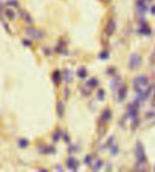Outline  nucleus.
<instances>
[{"instance_id": "obj_25", "label": "nucleus", "mask_w": 155, "mask_h": 172, "mask_svg": "<svg viewBox=\"0 0 155 172\" xmlns=\"http://www.w3.org/2000/svg\"><path fill=\"white\" fill-rule=\"evenodd\" d=\"M61 138H62V130H61V129H56V132L53 134V143L59 141Z\"/></svg>"}, {"instance_id": "obj_31", "label": "nucleus", "mask_w": 155, "mask_h": 172, "mask_svg": "<svg viewBox=\"0 0 155 172\" xmlns=\"http://www.w3.org/2000/svg\"><path fill=\"white\" fill-rule=\"evenodd\" d=\"M62 140H64L67 144H70V135H68L67 132H62Z\"/></svg>"}, {"instance_id": "obj_10", "label": "nucleus", "mask_w": 155, "mask_h": 172, "mask_svg": "<svg viewBox=\"0 0 155 172\" xmlns=\"http://www.w3.org/2000/svg\"><path fill=\"white\" fill-rule=\"evenodd\" d=\"M39 152L45 154V155H51V154H56V147L51 144H42V146H39Z\"/></svg>"}, {"instance_id": "obj_21", "label": "nucleus", "mask_w": 155, "mask_h": 172, "mask_svg": "<svg viewBox=\"0 0 155 172\" xmlns=\"http://www.w3.org/2000/svg\"><path fill=\"white\" fill-rule=\"evenodd\" d=\"M90 167H92V170H99V169H102V160L96 158V160L90 164Z\"/></svg>"}, {"instance_id": "obj_20", "label": "nucleus", "mask_w": 155, "mask_h": 172, "mask_svg": "<svg viewBox=\"0 0 155 172\" xmlns=\"http://www.w3.org/2000/svg\"><path fill=\"white\" fill-rule=\"evenodd\" d=\"M20 19H22L25 23H30V25L33 23V17H31L26 11H20Z\"/></svg>"}, {"instance_id": "obj_36", "label": "nucleus", "mask_w": 155, "mask_h": 172, "mask_svg": "<svg viewBox=\"0 0 155 172\" xmlns=\"http://www.w3.org/2000/svg\"><path fill=\"white\" fill-rule=\"evenodd\" d=\"M149 11H150L152 16H155V2H153L152 5H149Z\"/></svg>"}, {"instance_id": "obj_41", "label": "nucleus", "mask_w": 155, "mask_h": 172, "mask_svg": "<svg viewBox=\"0 0 155 172\" xmlns=\"http://www.w3.org/2000/svg\"><path fill=\"white\" fill-rule=\"evenodd\" d=\"M102 3H105V5H109V3H112V0H101Z\"/></svg>"}, {"instance_id": "obj_11", "label": "nucleus", "mask_w": 155, "mask_h": 172, "mask_svg": "<svg viewBox=\"0 0 155 172\" xmlns=\"http://www.w3.org/2000/svg\"><path fill=\"white\" fill-rule=\"evenodd\" d=\"M135 6H137V11L140 13V16H144V13L149 10V5L146 2H143V0H137Z\"/></svg>"}, {"instance_id": "obj_7", "label": "nucleus", "mask_w": 155, "mask_h": 172, "mask_svg": "<svg viewBox=\"0 0 155 172\" xmlns=\"http://www.w3.org/2000/svg\"><path fill=\"white\" fill-rule=\"evenodd\" d=\"M115 93H116V101H118V102H124V99L127 98V85L121 84L120 89L116 90Z\"/></svg>"}, {"instance_id": "obj_42", "label": "nucleus", "mask_w": 155, "mask_h": 172, "mask_svg": "<svg viewBox=\"0 0 155 172\" xmlns=\"http://www.w3.org/2000/svg\"><path fill=\"white\" fill-rule=\"evenodd\" d=\"M54 169H56V170H62L64 167H62V166H54Z\"/></svg>"}, {"instance_id": "obj_15", "label": "nucleus", "mask_w": 155, "mask_h": 172, "mask_svg": "<svg viewBox=\"0 0 155 172\" xmlns=\"http://www.w3.org/2000/svg\"><path fill=\"white\" fill-rule=\"evenodd\" d=\"M76 76H78V79L85 81V79L89 78V71H87V68H85V67H79V68L76 70Z\"/></svg>"}, {"instance_id": "obj_6", "label": "nucleus", "mask_w": 155, "mask_h": 172, "mask_svg": "<svg viewBox=\"0 0 155 172\" xmlns=\"http://www.w3.org/2000/svg\"><path fill=\"white\" fill-rule=\"evenodd\" d=\"M115 31H116V20H115L113 17H110V19L107 20V23H105V30H104V33H105L107 37H110V36L115 34Z\"/></svg>"}, {"instance_id": "obj_28", "label": "nucleus", "mask_w": 155, "mask_h": 172, "mask_svg": "<svg viewBox=\"0 0 155 172\" xmlns=\"http://www.w3.org/2000/svg\"><path fill=\"white\" fill-rule=\"evenodd\" d=\"M109 56H110V54H109V51H107V50H102V51L99 53V56H98V58H99L101 61H107V59H109Z\"/></svg>"}, {"instance_id": "obj_29", "label": "nucleus", "mask_w": 155, "mask_h": 172, "mask_svg": "<svg viewBox=\"0 0 155 172\" xmlns=\"http://www.w3.org/2000/svg\"><path fill=\"white\" fill-rule=\"evenodd\" d=\"M93 158H95V155H85V158H84V164H87V166L90 167V164L93 163Z\"/></svg>"}, {"instance_id": "obj_17", "label": "nucleus", "mask_w": 155, "mask_h": 172, "mask_svg": "<svg viewBox=\"0 0 155 172\" xmlns=\"http://www.w3.org/2000/svg\"><path fill=\"white\" fill-rule=\"evenodd\" d=\"M85 85H87L90 90H93V89H96L98 85H99V81H98V78H90V79L87 78L85 79Z\"/></svg>"}, {"instance_id": "obj_5", "label": "nucleus", "mask_w": 155, "mask_h": 172, "mask_svg": "<svg viewBox=\"0 0 155 172\" xmlns=\"http://www.w3.org/2000/svg\"><path fill=\"white\" fill-rule=\"evenodd\" d=\"M141 56L138 54V53H132L130 56H129V68L130 70H137V68H140L141 67Z\"/></svg>"}, {"instance_id": "obj_30", "label": "nucleus", "mask_w": 155, "mask_h": 172, "mask_svg": "<svg viewBox=\"0 0 155 172\" xmlns=\"http://www.w3.org/2000/svg\"><path fill=\"white\" fill-rule=\"evenodd\" d=\"M42 51H44V54H45L47 58H50V56H51V53H53V50H51V48H48V47H44V48H42Z\"/></svg>"}, {"instance_id": "obj_35", "label": "nucleus", "mask_w": 155, "mask_h": 172, "mask_svg": "<svg viewBox=\"0 0 155 172\" xmlns=\"http://www.w3.org/2000/svg\"><path fill=\"white\" fill-rule=\"evenodd\" d=\"M62 93H64V98H65V99H68V98H70V89H64V92H62Z\"/></svg>"}, {"instance_id": "obj_27", "label": "nucleus", "mask_w": 155, "mask_h": 172, "mask_svg": "<svg viewBox=\"0 0 155 172\" xmlns=\"http://www.w3.org/2000/svg\"><path fill=\"white\" fill-rule=\"evenodd\" d=\"M104 98H105V92H104L102 89H98V93H96V99H98V101H104Z\"/></svg>"}, {"instance_id": "obj_3", "label": "nucleus", "mask_w": 155, "mask_h": 172, "mask_svg": "<svg viewBox=\"0 0 155 172\" xmlns=\"http://www.w3.org/2000/svg\"><path fill=\"white\" fill-rule=\"evenodd\" d=\"M147 85H149V76L147 74H140V76L133 78V89H135V92L147 87Z\"/></svg>"}, {"instance_id": "obj_2", "label": "nucleus", "mask_w": 155, "mask_h": 172, "mask_svg": "<svg viewBox=\"0 0 155 172\" xmlns=\"http://www.w3.org/2000/svg\"><path fill=\"white\" fill-rule=\"evenodd\" d=\"M140 107H141V101H138V99L135 98L133 102L127 104L126 118H127V119H135V118H138V115H140Z\"/></svg>"}, {"instance_id": "obj_43", "label": "nucleus", "mask_w": 155, "mask_h": 172, "mask_svg": "<svg viewBox=\"0 0 155 172\" xmlns=\"http://www.w3.org/2000/svg\"><path fill=\"white\" fill-rule=\"evenodd\" d=\"M153 170H155V166H153Z\"/></svg>"}, {"instance_id": "obj_9", "label": "nucleus", "mask_w": 155, "mask_h": 172, "mask_svg": "<svg viewBox=\"0 0 155 172\" xmlns=\"http://www.w3.org/2000/svg\"><path fill=\"white\" fill-rule=\"evenodd\" d=\"M54 51L56 53H59V54H62V56H67L68 54V50H67V47H65V40H59L58 42V45L54 47Z\"/></svg>"}, {"instance_id": "obj_19", "label": "nucleus", "mask_w": 155, "mask_h": 172, "mask_svg": "<svg viewBox=\"0 0 155 172\" xmlns=\"http://www.w3.org/2000/svg\"><path fill=\"white\" fill-rule=\"evenodd\" d=\"M62 81H65L67 84H70V82L73 81V71H71L70 68H65V70L62 71Z\"/></svg>"}, {"instance_id": "obj_26", "label": "nucleus", "mask_w": 155, "mask_h": 172, "mask_svg": "<svg viewBox=\"0 0 155 172\" xmlns=\"http://www.w3.org/2000/svg\"><path fill=\"white\" fill-rule=\"evenodd\" d=\"M22 45H25V47H33V39L31 37H25V39H22Z\"/></svg>"}, {"instance_id": "obj_1", "label": "nucleus", "mask_w": 155, "mask_h": 172, "mask_svg": "<svg viewBox=\"0 0 155 172\" xmlns=\"http://www.w3.org/2000/svg\"><path fill=\"white\" fill-rule=\"evenodd\" d=\"M135 157H137V169H141L144 170V164L147 163V157H146V152H144V144L141 141H137L135 144Z\"/></svg>"}, {"instance_id": "obj_14", "label": "nucleus", "mask_w": 155, "mask_h": 172, "mask_svg": "<svg viewBox=\"0 0 155 172\" xmlns=\"http://www.w3.org/2000/svg\"><path fill=\"white\" fill-rule=\"evenodd\" d=\"M56 112H58V116H59V118H64V116H65V102H64L62 99L58 101V104H56Z\"/></svg>"}, {"instance_id": "obj_8", "label": "nucleus", "mask_w": 155, "mask_h": 172, "mask_svg": "<svg viewBox=\"0 0 155 172\" xmlns=\"http://www.w3.org/2000/svg\"><path fill=\"white\" fill-rule=\"evenodd\" d=\"M65 166H67L70 170H78V169H79V160L74 158L73 155H70V157L67 158V161H65Z\"/></svg>"}, {"instance_id": "obj_22", "label": "nucleus", "mask_w": 155, "mask_h": 172, "mask_svg": "<svg viewBox=\"0 0 155 172\" xmlns=\"http://www.w3.org/2000/svg\"><path fill=\"white\" fill-rule=\"evenodd\" d=\"M17 146H19L20 149H26V147L30 146V141H28L26 138H19V140H17Z\"/></svg>"}, {"instance_id": "obj_40", "label": "nucleus", "mask_w": 155, "mask_h": 172, "mask_svg": "<svg viewBox=\"0 0 155 172\" xmlns=\"http://www.w3.org/2000/svg\"><path fill=\"white\" fill-rule=\"evenodd\" d=\"M143 2H146L147 5H152V3H153V0H143Z\"/></svg>"}, {"instance_id": "obj_13", "label": "nucleus", "mask_w": 155, "mask_h": 172, "mask_svg": "<svg viewBox=\"0 0 155 172\" xmlns=\"http://www.w3.org/2000/svg\"><path fill=\"white\" fill-rule=\"evenodd\" d=\"M51 81H53L54 85H59V84L62 82V71H61V70H54V71L51 73Z\"/></svg>"}, {"instance_id": "obj_4", "label": "nucleus", "mask_w": 155, "mask_h": 172, "mask_svg": "<svg viewBox=\"0 0 155 172\" xmlns=\"http://www.w3.org/2000/svg\"><path fill=\"white\" fill-rule=\"evenodd\" d=\"M25 33L28 34V37L36 39V40H41V39H44V37H45V33H44V31L37 30V28H34V26H31V25L25 28Z\"/></svg>"}, {"instance_id": "obj_38", "label": "nucleus", "mask_w": 155, "mask_h": 172, "mask_svg": "<svg viewBox=\"0 0 155 172\" xmlns=\"http://www.w3.org/2000/svg\"><path fill=\"white\" fill-rule=\"evenodd\" d=\"M3 8H6V2H2V0H0V11H2Z\"/></svg>"}, {"instance_id": "obj_37", "label": "nucleus", "mask_w": 155, "mask_h": 172, "mask_svg": "<svg viewBox=\"0 0 155 172\" xmlns=\"http://www.w3.org/2000/svg\"><path fill=\"white\" fill-rule=\"evenodd\" d=\"M152 116H155V112H150V110H149V112L146 113V118H152Z\"/></svg>"}, {"instance_id": "obj_34", "label": "nucleus", "mask_w": 155, "mask_h": 172, "mask_svg": "<svg viewBox=\"0 0 155 172\" xmlns=\"http://www.w3.org/2000/svg\"><path fill=\"white\" fill-rule=\"evenodd\" d=\"M149 64H150V65H155V50H153V53H152L150 58H149Z\"/></svg>"}, {"instance_id": "obj_24", "label": "nucleus", "mask_w": 155, "mask_h": 172, "mask_svg": "<svg viewBox=\"0 0 155 172\" xmlns=\"http://www.w3.org/2000/svg\"><path fill=\"white\" fill-rule=\"evenodd\" d=\"M118 152H120V144L118 143H115V144L110 146V154L112 155H118Z\"/></svg>"}, {"instance_id": "obj_18", "label": "nucleus", "mask_w": 155, "mask_h": 172, "mask_svg": "<svg viewBox=\"0 0 155 172\" xmlns=\"http://www.w3.org/2000/svg\"><path fill=\"white\" fill-rule=\"evenodd\" d=\"M3 16H5L8 20H16V17H17V16H16V10H14V8H10V6H8V8H5Z\"/></svg>"}, {"instance_id": "obj_23", "label": "nucleus", "mask_w": 155, "mask_h": 172, "mask_svg": "<svg viewBox=\"0 0 155 172\" xmlns=\"http://www.w3.org/2000/svg\"><path fill=\"white\" fill-rule=\"evenodd\" d=\"M6 6L14 8V10H19V8H20V5H19L17 0H8V2H6Z\"/></svg>"}, {"instance_id": "obj_32", "label": "nucleus", "mask_w": 155, "mask_h": 172, "mask_svg": "<svg viewBox=\"0 0 155 172\" xmlns=\"http://www.w3.org/2000/svg\"><path fill=\"white\" fill-rule=\"evenodd\" d=\"M113 141H115V137H109V140H107V143L104 144V147H110V146L113 144Z\"/></svg>"}, {"instance_id": "obj_33", "label": "nucleus", "mask_w": 155, "mask_h": 172, "mask_svg": "<svg viewBox=\"0 0 155 172\" xmlns=\"http://www.w3.org/2000/svg\"><path fill=\"white\" fill-rule=\"evenodd\" d=\"M76 150H78V147H76V146H71V144H68V154H70V155H73Z\"/></svg>"}, {"instance_id": "obj_39", "label": "nucleus", "mask_w": 155, "mask_h": 172, "mask_svg": "<svg viewBox=\"0 0 155 172\" xmlns=\"http://www.w3.org/2000/svg\"><path fill=\"white\" fill-rule=\"evenodd\" d=\"M115 71H116V70H115L113 67H110V68H107V73H109V74H112V73H115Z\"/></svg>"}, {"instance_id": "obj_12", "label": "nucleus", "mask_w": 155, "mask_h": 172, "mask_svg": "<svg viewBox=\"0 0 155 172\" xmlns=\"http://www.w3.org/2000/svg\"><path fill=\"white\" fill-rule=\"evenodd\" d=\"M113 78H115V79H112V81H110V87H112V92L115 93L116 90L120 89V85L123 84V81H121V78H120V76H113Z\"/></svg>"}, {"instance_id": "obj_16", "label": "nucleus", "mask_w": 155, "mask_h": 172, "mask_svg": "<svg viewBox=\"0 0 155 172\" xmlns=\"http://www.w3.org/2000/svg\"><path fill=\"white\" fill-rule=\"evenodd\" d=\"M110 119H112V109L105 107V109L102 110V113H101V121H102V122H109Z\"/></svg>"}]
</instances>
